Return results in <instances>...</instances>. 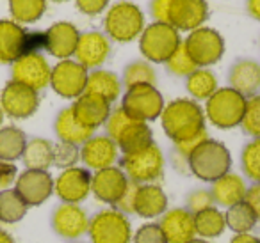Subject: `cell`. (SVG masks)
I'll return each mask as SVG.
<instances>
[{
  "instance_id": "cell-36",
  "label": "cell",
  "mask_w": 260,
  "mask_h": 243,
  "mask_svg": "<svg viewBox=\"0 0 260 243\" xmlns=\"http://www.w3.org/2000/svg\"><path fill=\"white\" fill-rule=\"evenodd\" d=\"M47 11V0H9V13L16 23H34Z\"/></svg>"
},
{
  "instance_id": "cell-13",
  "label": "cell",
  "mask_w": 260,
  "mask_h": 243,
  "mask_svg": "<svg viewBox=\"0 0 260 243\" xmlns=\"http://www.w3.org/2000/svg\"><path fill=\"white\" fill-rule=\"evenodd\" d=\"M91 174L86 167H70L54 179V193L68 204H80L91 195Z\"/></svg>"
},
{
  "instance_id": "cell-46",
  "label": "cell",
  "mask_w": 260,
  "mask_h": 243,
  "mask_svg": "<svg viewBox=\"0 0 260 243\" xmlns=\"http://www.w3.org/2000/svg\"><path fill=\"white\" fill-rule=\"evenodd\" d=\"M136 192H138V185L130 181L128 188H126L125 195L119 199V202L116 204V210H119L121 213H125L126 217L128 215H134V206H136Z\"/></svg>"
},
{
  "instance_id": "cell-29",
  "label": "cell",
  "mask_w": 260,
  "mask_h": 243,
  "mask_svg": "<svg viewBox=\"0 0 260 243\" xmlns=\"http://www.w3.org/2000/svg\"><path fill=\"white\" fill-rule=\"evenodd\" d=\"M123 89V84L116 73L109 71V69H93L87 75V84L84 93L98 94V96L105 98L109 103H114L119 98Z\"/></svg>"
},
{
  "instance_id": "cell-9",
  "label": "cell",
  "mask_w": 260,
  "mask_h": 243,
  "mask_svg": "<svg viewBox=\"0 0 260 243\" xmlns=\"http://www.w3.org/2000/svg\"><path fill=\"white\" fill-rule=\"evenodd\" d=\"M119 107L136 121L150 123L160 117L166 101L155 86H136L125 91Z\"/></svg>"
},
{
  "instance_id": "cell-30",
  "label": "cell",
  "mask_w": 260,
  "mask_h": 243,
  "mask_svg": "<svg viewBox=\"0 0 260 243\" xmlns=\"http://www.w3.org/2000/svg\"><path fill=\"white\" fill-rule=\"evenodd\" d=\"M22 160L25 169L48 171L54 165V144L47 139H40V137L32 140H27Z\"/></svg>"
},
{
  "instance_id": "cell-39",
  "label": "cell",
  "mask_w": 260,
  "mask_h": 243,
  "mask_svg": "<svg viewBox=\"0 0 260 243\" xmlns=\"http://www.w3.org/2000/svg\"><path fill=\"white\" fill-rule=\"evenodd\" d=\"M241 128L253 139H260V94L248 98Z\"/></svg>"
},
{
  "instance_id": "cell-35",
  "label": "cell",
  "mask_w": 260,
  "mask_h": 243,
  "mask_svg": "<svg viewBox=\"0 0 260 243\" xmlns=\"http://www.w3.org/2000/svg\"><path fill=\"white\" fill-rule=\"evenodd\" d=\"M224 220H226V227L234 231L235 234H244V232H251L255 225L258 224L255 213L246 202H239L234 206L226 208L224 211Z\"/></svg>"
},
{
  "instance_id": "cell-7",
  "label": "cell",
  "mask_w": 260,
  "mask_h": 243,
  "mask_svg": "<svg viewBox=\"0 0 260 243\" xmlns=\"http://www.w3.org/2000/svg\"><path fill=\"white\" fill-rule=\"evenodd\" d=\"M105 34L118 43H130L145 30V15L132 2H116L104 20Z\"/></svg>"
},
{
  "instance_id": "cell-19",
  "label": "cell",
  "mask_w": 260,
  "mask_h": 243,
  "mask_svg": "<svg viewBox=\"0 0 260 243\" xmlns=\"http://www.w3.org/2000/svg\"><path fill=\"white\" fill-rule=\"evenodd\" d=\"M119 158V149L107 135H93L80 146V161L86 169L96 172L116 165Z\"/></svg>"
},
{
  "instance_id": "cell-16",
  "label": "cell",
  "mask_w": 260,
  "mask_h": 243,
  "mask_svg": "<svg viewBox=\"0 0 260 243\" xmlns=\"http://www.w3.org/2000/svg\"><path fill=\"white\" fill-rule=\"evenodd\" d=\"M15 190L27 206H41L47 202L54 193V178L48 171H34L25 169L18 174L15 183Z\"/></svg>"
},
{
  "instance_id": "cell-22",
  "label": "cell",
  "mask_w": 260,
  "mask_h": 243,
  "mask_svg": "<svg viewBox=\"0 0 260 243\" xmlns=\"http://www.w3.org/2000/svg\"><path fill=\"white\" fill-rule=\"evenodd\" d=\"M111 54V41L102 32H84L80 34L75 50V61L84 68L98 69Z\"/></svg>"
},
{
  "instance_id": "cell-50",
  "label": "cell",
  "mask_w": 260,
  "mask_h": 243,
  "mask_svg": "<svg viewBox=\"0 0 260 243\" xmlns=\"http://www.w3.org/2000/svg\"><path fill=\"white\" fill-rule=\"evenodd\" d=\"M248 13L260 22V0H248Z\"/></svg>"
},
{
  "instance_id": "cell-53",
  "label": "cell",
  "mask_w": 260,
  "mask_h": 243,
  "mask_svg": "<svg viewBox=\"0 0 260 243\" xmlns=\"http://www.w3.org/2000/svg\"><path fill=\"white\" fill-rule=\"evenodd\" d=\"M2 121H4V110L0 107V126H2Z\"/></svg>"
},
{
  "instance_id": "cell-15",
  "label": "cell",
  "mask_w": 260,
  "mask_h": 243,
  "mask_svg": "<svg viewBox=\"0 0 260 243\" xmlns=\"http://www.w3.org/2000/svg\"><path fill=\"white\" fill-rule=\"evenodd\" d=\"M11 75L15 82H20L40 93L47 86H50L52 68L41 54H25L13 62Z\"/></svg>"
},
{
  "instance_id": "cell-21",
  "label": "cell",
  "mask_w": 260,
  "mask_h": 243,
  "mask_svg": "<svg viewBox=\"0 0 260 243\" xmlns=\"http://www.w3.org/2000/svg\"><path fill=\"white\" fill-rule=\"evenodd\" d=\"M111 105L105 98L98 96V94L84 93L73 101L72 112L75 119L82 126L89 130H96L107 123L109 115H111Z\"/></svg>"
},
{
  "instance_id": "cell-52",
  "label": "cell",
  "mask_w": 260,
  "mask_h": 243,
  "mask_svg": "<svg viewBox=\"0 0 260 243\" xmlns=\"http://www.w3.org/2000/svg\"><path fill=\"white\" fill-rule=\"evenodd\" d=\"M187 243H212V241H210V239H205V238H198V236H196V238H192L191 241H187Z\"/></svg>"
},
{
  "instance_id": "cell-24",
  "label": "cell",
  "mask_w": 260,
  "mask_h": 243,
  "mask_svg": "<svg viewBox=\"0 0 260 243\" xmlns=\"http://www.w3.org/2000/svg\"><path fill=\"white\" fill-rule=\"evenodd\" d=\"M166 211H168V195L162 186L157 185V183L138 185L134 215L145 218V220H153V218H160Z\"/></svg>"
},
{
  "instance_id": "cell-54",
  "label": "cell",
  "mask_w": 260,
  "mask_h": 243,
  "mask_svg": "<svg viewBox=\"0 0 260 243\" xmlns=\"http://www.w3.org/2000/svg\"><path fill=\"white\" fill-rule=\"evenodd\" d=\"M52 2H66V0H52Z\"/></svg>"
},
{
  "instance_id": "cell-14",
  "label": "cell",
  "mask_w": 260,
  "mask_h": 243,
  "mask_svg": "<svg viewBox=\"0 0 260 243\" xmlns=\"http://www.w3.org/2000/svg\"><path fill=\"white\" fill-rule=\"evenodd\" d=\"M128 185L130 181L125 172H123V169L118 167V165H112V167L93 172L91 193H93L96 200L114 208L119 202V199L125 195Z\"/></svg>"
},
{
  "instance_id": "cell-2",
  "label": "cell",
  "mask_w": 260,
  "mask_h": 243,
  "mask_svg": "<svg viewBox=\"0 0 260 243\" xmlns=\"http://www.w3.org/2000/svg\"><path fill=\"white\" fill-rule=\"evenodd\" d=\"M187 169L194 178L203 183H214L232 169V154L223 142L205 139L189 154Z\"/></svg>"
},
{
  "instance_id": "cell-6",
  "label": "cell",
  "mask_w": 260,
  "mask_h": 243,
  "mask_svg": "<svg viewBox=\"0 0 260 243\" xmlns=\"http://www.w3.org/2000/svg\"><path fill=\"white\" fill-rule=\"evenodd\" d=\"M164 165H166L164 154L155 142L138 153L121 154L119 158V167L123 169L128 181L136 185L159 181L164 174Z\"/></svg>"
},
{
  "instance_id": "cell-28",
  "label": "cell",
  "mask_w": 260,
  "mask_h": 243,
  "mask_svg": "<svg viewBox=\"0 0 260 243\" xmlns=\"http://www.w3.org/2000/svg\"><path fill=\"white\" fill-rule=\"evenodd\" d=\"M54 130L59 142L73 144V146H79V147L94 135L93 130L86 128V126H82L77 121L72 112V107H66L59 112L54 123Z\"/></svg>"
},
{
  "instance_id": "cell-49",
  "label": "cell",
  "mask_w": 260,
  "mask_h": 243,
  "mask_svg": "<svg viewBox=\"0 0 260 243\" xmlns=\"http://www.w3.org/2000/svg\"><path fill=\"white\" fill-rule=\"evenodd\" d=\"M228 243H260V238L251 232H244V234H234Z\"/></svg>"
},
{
  "instance_id": "cell-1",
  "label": "cell",
  "mask_w": 260,
  "mask_h": 243,
  "mask_svg": "<svg viewBox=\"0 0 260 243\" xmlns=\"http://www.w3.org/2000/svg\"><path fill=\"white\" fill-rule=\"evenodd\" d=\"M205 112L198 101L191 98H178L166 103L160 114V125L166 137L173 144L185 142L207 132Z\"/></svg>"
},
{
  "instance_id": "cell-12",
  "label": "cell",
  "mask_w": 260,
  "mask_h": 243,
  "mask_svg": "<svg viewBox=\"0 0 260 243\" xmlns=\"http://www.w3.org/2000/svg\"><path fill=\"white\" fill-rule=\"evenodd\" d=\"M0 107H2L4 114L9 115V117L27 119L36 114V110L40 108V94H38V91L11 80L2 89Z\"/></svg>"
},
{
  "instance_id": "cell-42",
  "label": "cell",
  "mask_w": 260,
  "mask_h": 243,
  "mask_svg": "<svg viewBox=\"0 0 260 243\" xmlns=\"http://www.w3.org/2000/svg\"><path fill=\"white\" fill-rule=\"evenodd\" d=\"M132 243H166L159 222H146L132 234Z\"/></svg>"
},
{
  "instance_id": "cell-45",
  "label": "cell",
  "mask_w": 260,
  "mask_h": 243,
  "mask_svg": "<svg viewBox=\"0 0 260 243\" xmlns=\"http://www.w3.org/2000/svg\"><path fill=\"white\" fill-rule=\"evenodd\" d=\"M75 6L82 15L96 16L105 11L109 6V0H75Z\"/></svg>"
},
{
  "instance_id": "cell-26",
  "label": "cell",
  "mask_w": 260,
  "mask_h": 243,
  "mask_svg": "<svg viewBox=\"0 0 260 243\" xmlns=\"http://www.w3.org/2000/svg\"><path fill=\"white\" fill-rule=\"evenodd\" d=\"M210 193L214 197L216 206L221 208H230L234 204L244 202L246 192H248V185H246L244 178L235 172H228V174L221 176L214 183H210Z\"/></svg>"
},
{
  "instance_id": "cell-31",
  "label": "cell",
  "mask_w": 260,
  "mask_h": 243,
  "mask_svg": "<svg viewBox=\"0 0 260 243\" xmlns=\"http://www.w3.org/2000/svg\"><path fill=\"white\" fill-rule=\"evenodd\" d=\"M194 229L198 238L214 239L219 238L226 229L224 213L217 206L207 208V210L194 213Z\"/></svg>"
},
{
  "instance_id": "cell-20",
  "label": "cell",
  "mask_w": 260,
  "mask_h": 243,
  "mask_svg": "<svg viewBox=\"0 0 260 243\" xmlns=\"http://www.w3.org/2000/svg\"><path fill=\"white\" fill-rule=\"evenodd\" d=\"M80 32L70 22H57L45 30V52L59 61H66L75 55Z\"/></svg>"
},
{
  "instance_id": "cell-17",
  "label": "cell",
  "mask_w": 260,
  "mask_h": 243,
  "mask_svg": "<svg viewBox=\"0 0 260 243\" xmlns=\"http://www.w3.org/2000/svg\"><path fill=\"white\" fill-rule=\"evenodd\" d=\"M209 18L207 0H171L168 9V23L178 32H192L203 27Z\"/></svg>"
},
{
  "instance_id": "cell-18",
  "label": "cell",
  "mask_w": 260,
  "mask_h": 243,
  "mask_svg": "<svg viewBox=\"0 0 260 243\" xmlns=\"http://www.w3.org/2000/svg\"><path fill=\"white\" fill-rule=\"evenodd\" d=\"M89 220L86 210L80 204L61 202L52 213V229L57 236L64 239H77L84 236L89 229Z\"/></svg>"
},
{
  "instance_id": "cell-38",
  "label": "cell",
  "mask_w": 260,
  "mask_h": 243,
  "mask_svg": "<svg viewBox=\"0 0 260 243\" xmlns=\"http://www.w3.org/2000/svg\"><path fill=\"white\" fill-rule=\"evenodd\" d=\"M241 165L249 181L260 183V139H253L242 147Z\"/></svg>"
},
{
  "instance_id": "cell-8",
  "label": "cell",
  "mask_w": 260,
  "mask_h": 243,
  "mask_svg": "<svg viewBox=\"0 0 260 243\" xmlns=\"http://www.w3.org/2000/svg\"><path fill=\"white\" fill-rule=\"evenodd\" d=\"M87 234L91 243H132V225L125 213L116 208H107L89 220Z\"/></svg>"
},
{
  "instance_id": "cell-47",
  "label": "cell",
  "mask_w": 260,
  "mask_h": 243,
  "mask_svg": "<svg viewBox=\"0 0 260 243\" xmlns=\"http://www.w3.org/2000/svg\"><path fill=\"white\" fill-rule=\"evenodd\" d=\"M244 202L251 208V211L255 213L256 220L260 222V183H253L251 186H248Z\"/></svg>"
},
{
  "instance_id": "cell-33",
  "label": "cell",
  "mask_w": 260,
  "mask_h": 243,
  "mask_svg": "<svg viewBox=\"0 0 260 243\" xmlns=\"http://www.w3.org/2000/svg\"><path fill=\"white\" fill-rule=\"evenodd\" d=\"M27 146V137L23 130L16 126L0 128V160L15 161L22 158L23 149Z\"/></svg>"
},
{
  "instance_id": "cell-23",
  "label": "cell",
  "mask_w": 260,
  "mask_h": 243,
  "mask_svg": "<svg viewBox=\"0 0 260 243\" xmlns=\"http://www.w3.org/2000/svg\"><path fill=\"white\" fill-rule=\"evenodd\" d=\"M159 225L164 232L166 243H187L196 238L194 215L185 208L168 210L160 217Z\"/></svg>"
},
{
  "instance_id": "cell-25",
  "label": "cell",
  "mask_w": 260,
  "mask_h": 243,
  "mask_svg": "<svg viewBox=\"0 0 260 243\" xmlns=\"http://www.w3.org/2000/svg\"><path fill=\"white\" fill-rule=\"evenodd\" d=\"M228 82L234 91L248 100L260 94V64L251 59H241L230 68Z\"/></svg>"
},
{
  "instance_id": "cell-44",
  "label": "cell",
  "mask_w": 260,
  "mask_h": 243,
  "mask_svg": "<svg viewBox=\"0 0 260 243\" xmlns=\"http://www.w3.org/2000/svg\"><path fill=\"white\" fill-rule=\"evenodd\" d=\"M16 178H18V169L15 161L0 160V188H9L13 183H16Z\"/></svg>"
},
{
  "instance_id": "cell-40",
  "label": "cell",
  "mask_w": 260,
  "mask_h": 243,
  "mask_svg": "<svg viewBox=\"0 0 260 243\" xmlns=\"http://www.w3.org/2000/svg\"><path fill=\"white\" fill-rule=\"evenodd\" d=\"M166 68L171 75L185 76V78H187L192 71L198 69V66H196L194 62H192V59L187 55V52H185V48H184V43H182L180 47L173 52V55L166 61Z\"/></svg>"
},
{
  "instance_id": "cell-34",
  "label": "cell",
  "mask_w": 260,
  "mask_h": 243,
  "mask_svg": "<svg viewBox=\"0 0 260 243\" xmlns=\"http://www.w3.org/2000/svg\"><path fill=\"white\" fill-rule=\"evenodd\" d=\"M27 211H29V206L16 193L15 188H6L0 192V222L16 224V222L23 220Z\"/></svg>"
},
{
  "instance_id": "cell-32",
  "label": "cell",
  "mask_w": 260,
  "mask_h": 243,
  "mask_svg": "<svg viewBox=\"0 0 260 243\" xmlns=\"http://www.w3.org/2000/svg\"><path fill=\"white\" fill-rule=\"evenodd\" d=\"M185 87L191 94L192 100L207 101L219 87H217V78L209 68H198L185 78Z\"/></svg>"
},
{
  "instance_id": "cell-43",
  "label": "cell",
  "mask_w": 260,
  "mask_h": 243,
  "mask_svg": "<svg viewBox=\"0 0 260 243\" xmlns=\"http://www.w3.org/2000/svg\"><path fill=\"white\" fill-rule=\"evenodd\" d=\"M216 206L214 202V197L210 193V190L207 188H198L194 192H191L185 199V210H189L192 215L200 213V211L207 210V208H212Z\"/></svg>"
},
{
  "instance_id": "cell-37",
  "label": "cell",
  "mask_w": 260,
  "mask_h": 243,
  "mask_svg": "<svg viewBox=\"0 0 260 243\" xmlns=\"http://www.w3.org/2000/svg\"><path fill=\"white\" fill-rule=\"evenodd\" d=\"M155 82L157 73L148 61H134L126 64L121 78V84L126 89L136 86H155Z\"/></svg>"
},
{
  "instance_id": "cell-41",
  "label": "cell",
  "mask_w": 260,
  "mask_h": 243,
  "mask_svg": "<svg viewBox=\"0 0 260 243\" xmlns=\"http://www.w3.org/2000/svg\"><path fill=\"white\" fill-rule=\"evenodd\" d=\"M80 160V147L73 144L57 142L54 144V165L61 171L70 167H75L77 161Z\"/></svg>"
},
{
  "instance_id": "cell-27",
  "label": "cell",
  "mask_w": 260,
  "mask_h": 243,
  "mask_svg": "<svg viewBox=\"0 0 260 243\" xmlns=\"http://www.w3.org/2000/svg\"><path fill=\"white\" fill-rule=\"evenodd\" d=\"M114 142H116V146H118V149L121 151V154L138 153V151L148 147L150 144H153V132L148 126V123L130 119V121L119 130Z\"/></svg>"
},
{
  "instance_id": "cell-3",
  "label": "cell",
  "mask_w": 260,
  "mask_h": 243,
  "mask_svg": "<svg viewBox=\"0 0 260 243\" xmlns=\"http://www.w3.org/2000/svg\"><path fill=\"white\" fill-rule=\"evenodd\" d=\"M45 50V32H29L13 20H0V62L13 64L25 54Z\"/></svg>"
},
{
  "instance_id": "cell-4",
  "label": "cell",
  "mask_w": 260,
  "mask_h": 243,
  "mask_svg": "<svg viewBox=\"0 0 260 243\" xmlns=\"http://www.w3.org/2000/svg\"><path fill=\"white\" fill-rule=\"evenodd\" d=\"M246 98L232 87H219L205 103V119L219 130L241 126L246 110Z\"/></svg>"
},
{
  "instance_id": "cell-11",
  "label": "cell",
  "mask_w": 260,
  "mask_h": 243,
  "mask_svg": "<svg viewBox=\"0 0 260 243\" xmlns=\"http://www.w3.org/2000/svg\"><path fill=\"white\" fill-rule=\"evenodd\" d=\"M87 71L82 64H79L73 59L59 61L52 68L50 75V87L55 94L66 100H77L80 94H84L87 84Z\"/></svg>"
},
{
  "instance_id": "cell-51",
  "label": "cell",
  "mask_w": 260,
  "mask_h": 243,
  "mask_svg": "<svg viewBox=\"0 0 260 243\" xmlns=\"http://www.w3.org/2000/svg\"><path fill=\"white\" fill-rule=\"evenodd\" d=\"M0 243H15V239H13V236L8 231L0 229Z\"/></svg>"
},
{
  "instance_id": "cell-10",
  "label": "cell",
  "mask_w": 260,
  "mask_h": 243,
  "mask_svg": "<svg viewBox=\"0 0 260 243\" xmlns=\"http://www.w3.org/2000/svg\"><path fill=\"white\" fill-rule=\"evenodd\" d=\"M182 43H184L187 55L198 68H209V66L216 64L224 54L223 36L209 27H200V29L189 32V36Z\"/></svg>"
},
{
  "instance_id": "cell-48",
  "label": "cell",
  "mask_w": 260,
  "mask_h": 243,
  "mask_svg": "<svg viewBox=\"0 0 260 243\" xmlns=\"http://www.w3.org/2000/svg\"><path fill=\"white\" fill-rule=\"evenodd\" d=\"M171 0H152L150 4V13H152L153 20L160 23H168V9H170Z\"/></svg>"
},
{
  "instance_id": "cell-5",
  "label": "cell",
  "mask_w": 260,
  "mask_h": 243,
  "mask_svg": "<svg viewBox=\"0 0 260 243\" xmlns=\"http://www.w3.org/2000/svg\"><path fill=\"white\" fill-rule=\"evenodd\" d=\"M180 45V32L170 23L153 22L145 27L139 36V52L150 64H166V61Z\"/></svg>"
}]
</instances>
